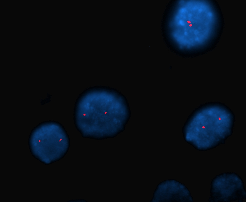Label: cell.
Wrapping results in <instances>:
<instances>
[{
  "instance_id": "6da1fadb",
  "label": "cell",
  "mask_w": 246,
  "mask_h": 202,
  "mask_svg": "<svg viewBox=\"0 0 246 202\" xmlns=\"http://www.w3.org/2000/svg\"><path fill=\"white\" fill-rule=\"evenodd\" d=\"M111 94L88 93L78 98L73 118L83 137L102 140L114 138L124 130L130 113L120 99Z\"/></svg>"
},
{
  "instance_id": "7a4b0ae2",
  "label": "cell",
  "mask_w": 246,
  "mask_h": 202,
  "mask_svg": "<svg viewBox=\"0 0 246 202\" xmlns=\"http://www.w3.org/2000/svg\"><path fill=\"white\" fill-rule=\"evenodd\" d=\"M70 138L65 128L54 120L42 122L34 127L29 136L32 155L46 165L64 157L70 146Z\"/></svg>"
},
{
  "instance_id": "3957f363",
  "label": "cell",
  "mask_w": 246,
  "mask_h": 202,
  "mask_svg": "<svg viewBox=\"0 0 246 202\" xmlns=\"http://www.w3.org/2000/svg\"><path fill=\"white\" fill-rule=\"evenodd\" d=\"M209 202H243L246 199L244 183L235 172L222 173L211 181Z\"/></svg>"
},
{
  "instance_id": "277c9868",
  "label": "cell",
  "mask_w": 246,
  "mask_h": 202,
  "mask_svg": "<svg viewBox=\"0 0 246 202\" xmlns=\"http://www.w3.org/2000/svg\"><path fill=\"white\" fill-rule=\"evenodd\" d=\"M150 202H193V200L184 184L175 179H169L158 185Z\"/></svg>"
},
{
  "instance_id": "5b68a950",
  "label": "cell",
  "mask_w": 246,
  "mask_h": 202,
  "mask_svg": "<svg viewBox=\"0 0 246 202\" xmlns=\"http://www.w3.org/2000/svg\"><path fill=\"white\" fill-rule=\"evenodd\" d=\"M202 128H205V127L204 126H202Z\"/></svg>"
},
{
  "instance_id": "8992f818",
  "label": "cell",
  "mask_w": 246,
  "mask_h": 202,
  "mask_svg": "<svg viewBox=\"0 0 246 202\" xmlns=\"http://www.w3.org/2000/svg\"><path fill=\"white\" fill-rule=\"evenodd\" d=\"M219 120H221V119H220V118H219Z\"/></svg>"
}]
</instances>
